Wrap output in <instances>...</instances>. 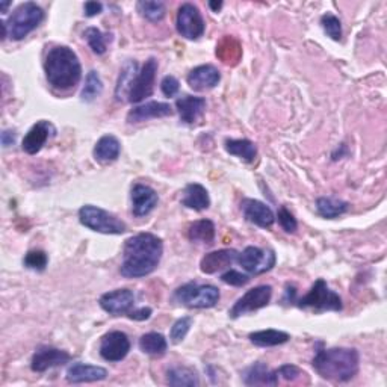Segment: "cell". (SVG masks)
<instances>
[{"mask_svg":"<svg viewBox=\"0 0 387 387\" xmlns=\"http://www.w3.org/2000/svg\"><path fill=\"white\" fill-rule=\"evenodd\" d=\"M164 254L162 239L153 233H138L132 236L122 250L120 272L126 279H139L152 274Z\"/></svg>","mask_w":387,"mask_h":387,"instance_id":"obj_1","label":"cell"},{"mask_svg":"<svg viewBox=\"0 0 387 387\" xmlns=\"http://www.w3.org/2000/svg\"><path fill=\"white\" fill-rule=\"evenodd\" d=\"M225 150H227V153L245 160V162H253L258 156V147L250 139H227Z\"/></svg>","mask_w":387,"mask_h":387,"instance_id":"obj_28","label":"cell"},{"mask_svg":"<svg viewBox=\"0 0 387 387\" xmlns=\"http://www.w3.org/2000/svg\"><path fill=\"white\" fill-rule=\"evenodd\" d=\"M160 90H162L164 96L167 97H174L176 94L181 90V83L174 76H165L160 82Z\"/></svg>","mask_w":387,"mask_h":387,"instance_id":"obj_42","label":"cell"},{"mask_svg":"<svg viewBox=\"0 0 387 387\" xmlns=\"http://www.w3.org/2000/svg\"><path fill=\"white\" fill-rule=\"evenodd\" d=\"M174 300L178 304L190 309H209L220 301V289L213 285L186 283L176 289Z\"/></svg>","mask_w":387,"mask_h":387,"instance_id":"obj_7","label":"cell"},{"mask_svg":"<svg viewBox=\"0 0 387 387\" xmlns=\"http://www.w3.org/2000/svg\"><path fill=\"white\" fill-rule=\"evenodd\" d=\"M188 238L191 242L212 244L215 239V224L211 220H198L188 229Z\"/></svg>","mask_w":387,"mask_h":387,"instance_id":"obj_29","label":"cell"},{"mask_svg":"<svg viewBox=\"0 0 387 387\" xmlns=\"http://www.w3.org/2000/svg\"><path fill=\"white\" fill-rule=\"evenodd\" d=\"M221 80V73L213 65H198L190 74H188V85L194 91L212 90Z\"/></svg>","mask_w":387,"mask_h":387,"instance_id":"obj_18","label":"cell"},{"mask_svg":"<svg viewBox=\"0 0 387 387\" xmlns=\"http://www.w3.org/2000/svg\"><path fill=\"white\" fill-rule=\"evenodd\" d=\"M121 152V144L120 141L114 135H105L101 136L96 147H94V157H96L99 162H114L118 159Z\"/></svg>","mask_w":387,"mask_h":387,"instance_id":"obj_25","label":"cell"},{"mask_svg":"<svg viewBox=\"0 0 387 387\" xmlns=\"http://www.w3.org/2000/svg\"><path fill=\"white\" fill-rule=\"evenodd\" d=\"M251 344L262 348H269V346H277L286 344L290 336L286 332H280V330H260V332H254L250 336Z\"/></svg>","mask_w":387,"mask_h":387,"instance_id":"obj_27","label":"cell"},{"mask_svg":"<svg viewBox=\"0 0 387 387\" xmlns=\"http://www.w3.org/2000/svg\"><path fill=\"white\" fill-rule=\"evenodd\" d=\"M15 143V132L13 130H3L2 134V146L9 147Z\"/></svg>","mask_w":387,"mask_h":387,"instance_id":"obj_46","label":"cell"},{"mask_svg":"<svg viewBox=\"0 0 387 387\" xmlns=\"http://www.w3.org/2000/svg\"><path fill=\"white\" fill-rule=\"evenodd\" d=\"M177 32L181 34L186 40H198L204 34L206 24L203 20V15L195 5L183 3L177 11L176 18Z\"/></svg>","mask_w":387,"mask_h":387,"instance_id":"obj_8","label":"cell"},{"mask_svg":"<svg viewBox=\"0 0 387 387\" xmlns=\"http://www.w3.org/2000/svg\"><path fill=\"white\" fill-rule=\"evenodd\" d=\"M348 209H349V204L346 202L339 200V198H333V197H321L316 202L318 213L327 220H335L337 216L348 212Z\"/></svg>","mask_w":387,"mask_h":387,"instance_id":"obj_26","label":"cell"},{"mask_svg":"<svg viewBox=\"0 0 387 387\" xmlns=\"http://www.w3.org/2000/svg\"><path fill=\"white\" fill-rule=\"evenodd\" d=\"M271 297H272V288L269 285L253 288L245 292V294L236 301L233 307L230 309L229 315L230 318L236 319L242 315L251 314V311H256L262 307H267L269 304Z\"/></svg>","mask_w":387,"mask_h":387,"instance_id":"obj_11","label":"cell"},{"mask_svg":"<svg viewBox=\"0 0 387 387\" xmlns=\"http://www.w3.org/2000/svg\"><path fill=\"white\" fill-rule=\"evenodd\" d=\"M139 348L141 351L153 356V357H160L167 353L168 342L164 335L160 333H147L143 337L139 339Z\"/></svg>","mask_w":387,"mask_h":387,"instance_id":"obj_30","label":"cell"},{"mask_svg":"<svg viewBox=\"0 0 387 387\" xmlns=\"http://www.w3.org/2000/svg\"><path fill=\"white\" fill-rule=\"evenodd\" d=\"M138 13L143 15L146 20L157 23L165 17V5L162 2H148V0H141L136 5Z\"/></svg>","mask_w":387,"mask_h":387,"instance_id":"obj_35","label":"cell"},{"mask_svg":"<svg viewBox=\"0 0 387 387\" xmlns=\"http://www.w3.org/2000/svg\"><path fill=\"white\" fill-rule=\"evenodd\" d=\"M108 377V371L101 366L87 363H73L67 370V380L73 384L101 381Z\"/></svg>","mask_w":387,"mask_h":387,"instance_id":"obj_20","label":"cell"},{"mask_svg":"<svg viewBox=\"0 0 387 387\" xmlns=\"http://www.w3.org/2000/svg\"><path fill=\"white\" fill-rule=\"evenodd\" d=\"M99 304L109 315H126L135 306V294L130 289H115L103 294Z\"/></svg>","mask_w":387,"mask_h":387,"instance_id":"obj_12","label":"cell"},{"mask_svg":"<svg viewBox=\"0 0 387 387\" xmlns=\"http://www.w3.org/2000/svg\"><path fill=\"white\" fill-rule=\"evenodd\" d=\"M238 251L224 248V250H216L212 253H207L206 256L200 262V269L204 274H215L224 268L230 267L232 263L238 259Z\"/></svg>","mask_w":387,"mask_h":387,"instance_id":"obj_21","label":"cell"},{"mask_svg":"<svg viewBox=\"0 0 387 387\" xmlns=\"http://www.w3.org/2000/svg\"><path fill=\"white\" fill-rule=\"evenodd\" d=\"M47 262H49V259H47V254L40 250L29 251L26 254L24 260H23L26 268L35 269V271H44L47 267Z\"/></svg>","mask_w":387,"mask_h":387,"instance_id":"obj_38","label":"cell"},{"mask_svg":"<svg viewBox=\"0 0 387 387\" xmlns=\"http://www.w3.org/2000/svg\"><path fill=\"white\" fill-rule=\"evenodd\" d=\"M56 134V129L53 127L52 122L41 120L29 129L26 136L23 138V150L27 155H36L40 150L45 146L50 136Z\"/></svg>","mask_w":387,"mask_h":387,"instance_id":"obj_15","label":"cell"},{"mask_svg":"<svg viewBox=\"0 0 387 387\" xmlns=\"http://www.w3.org/2000/svg\"><path fill=\"white\" fill-rule=\"evenodd\" d=\"M138 74V64L135 61H127L125 64V67L120 71V78L117 82V88H115V97L118 101L127 100V92L132 82H134L135 76Z\"/></svg>","mask_w":387,"mask_h":387,"instance_id":"obj_31","label":"cell"},{"mask_svg":"<svg viewBox=\"0 0 387 387\" xmlns=\"http://www.w3.org/2000/svg\"><path fill=\"white\" fill-rule=\"evenodd\" d=\"M239 265L253 276L267 272L274 268L277 262V256L271 248H259V247H247L242 253L238 254Z\"/></svg>","mask_w":387,"mask_h":387,"instance_id":"obj_9","label":"cell"},{"mask_svg":"<svg viewBox=\"0 0 387 387\" xmlns=\"http://www.w3.org/2000/svg\"><path fill=\"white\" fill-rule=\"evenodd\" d=\"M221 280L225 283V285H230V286H244L247 285V283L250 281V277L245 276V274L239 272V271H234V269H229L227 272H224L221 276Z\"/></svg>","mask_w":387,"mask_h":387,"instance_id":"obj_41","label":"cell"},{"mask_svg":"<svg viewBox=\"0 0 387 387\" xmlns=\"http://www.w3.org/2000/svg\"><path fill=\"white\" fill-rule=\"evenodd\" d=\"M311 365L324 380L346 383L357 375L358 366H360V356L356 348L339 346L318 349Z\"/></svg>","mask_w":387,"mask_h":387,"instance_id":"obj_2","label":"cell"},{"mask_svg":"<svg viewBox=\"0 0 387 387\" xmlns=\"http://www.w3.org/2000/svg\"><path fill=\"white\" fill-rule=\"evenodd\" d=\"M130 351V341L126 333L109 332L101 337L100 356L108 362H121Z\"/></svg>","mask_w":387,"mask_h":387,"instance_id":"obj_13","label":"cell"},{"mask_svg":"<svg viewBox=\"0 0 387 387\" xmlns=\"http://www.w3.org/2000/svg\"><path fill=\"white\" fill-rule=\"evenodd\" d=\"M156 73H157V61L155 58H150L148 61H146L143 69L138 71L134 82H132L127 92V101L139 103L152 96L155 90Z\"/></svg>","mask_w":387,"mask_h":387,"instance_id":"obj_10","label":"cell"},{"mask_svg":"<svg viewBox=\"0 0 387 387\" xmlns=\"http://www.w3.org/2000/svg\"><path fill=\"white\" fill-rule=\"evenodd\" d=\"M209 6H211V9H212V11H215V13H218V11H220V9L223 8V2H209Z\"/></svg>","mask_w":387,"mask_h":387,"instance_id":"obj_47","label":"cell"},{"mask_svg":"<svg viewBox=\"0 0 387 387\" xmlns=\"http://www.w3.org/2000/svg\"><path fill=\"white\" fill-rule=\"evenodd\" d=\"M192 324L191 318H182L174 323V325L171 327V333H169V339H171L173 344H181L183 339L186 337L188 332H190Z\"/></svg>","mask_w":387,"mask_h":387,"instance_id":"obj_39","label":"cell"},{"mask_svg":"<svg viewBox=\"0 0 387 387\" xmlns=\"http://www.w3.org/2000/svg\"><path fill=\"white\" fill-rule=\"evenodd\" d=\"M132 212L135 216H146L157 206L159 197L152 186L136 183L132 188Z\"/></svg>","mask_w":387,"mask_h":387,"instance_id":"obj_16","label":"cell"},{"mask_svg":"<svg viewBox=\"0 0 387 387\" xmlns=\"http://www.w3.org/2000/svg\"><path fill=\"white\" fill-rule=\"evenodd\" d=\"M127 316L130 319H134V321H146V319H148L150 316H152V309H150V307L134 309V310L129 311Z\"/></svg>","mask_w":387,"mask_h":387,"instance_id":"obj_44","label":"cell"},{"mask_svg":"<svg viewBox=\"0 0 387 387\" xmlns=\"http://www.w3.org/2000/svg\"><path fill=\"white\" fill-rule=\"evenodd\" d=\"M167 381L169 386H198L200 380L198 375L191 367L174 366L167 372Z\"/></svg>","mask_w":387,"mask_h":387,"instance_id":"obj_32","label":"cell"},{"mask_svg":"<svg viewBox=\"0 0 387 387\" xmlns=\"http://www.w3.org/2000/svg\"><path fill=\"white\" fill-rule=\"evenodd\" d=\"M85 38H87L90 47L92 49L94 53L97 55H103L106 53L108 50V41H111V35L103 34L97 27H88L87 31L83 34Z\"/></svg>","mask_w":387,"mask_h":387,"instance_id":"obj_36","label":"cell"},{"mask_svg":"<svg viewBox=\"0 0 387 387\" xmlns=\"http://www.w3.org/2000/svg\"><path fill=\"white\" fill-rule=\"evenodd\" d=\"M79 221L87 229L105 234H121L127 229L126 224L118 216L92 204H85L80 207Z\"/></svg>","mask_w":387,"mask_h":387,"instance_id":"obj_6","label":"cell"},{"mask_svg":"<svg viewBox=\"0 0 387 387\" xmlns=\"http://www.w3.org/2000/svg\"><path fill=\"white\" fill-rule=\"evenodd\" d=\"M71 356L64 351V349H58L53 346H41L36 349V353L32 357L31 367L34 372H45L52 370V367H58L70 362Z\"/></svg>","mask_w":387,"mask_h":387,"instance_id":"obj_14","label":"cell"},{"mask_svg":"<svg viewBox=\"0 0 387 387\" xmlns=\"http://www.w3.org/2000/svg\"><path fill=\"white\" fill-rule=\"evenodd\" d=\"M47 82L56 90H71L82 79V65L78 55L67 45H56L49 50L44 61Z\"/></svg>","mask_w":387,"mask_h":387,"instance_id":"obj_3","label":"cell"},{"mask_svg":"<svg viewBox=\"0 0 387 387\" xmlns=\"http://www.w3.org/2000/svg\"><path fill=\"white\" fill-rule=\"evenodd\" d=\"M168 115H173V108L168 103L148 101L146 105L132 109L127 114V121L130 125H134V122H143L152 118H164Z\"/></svg>","mask_w":387,"mask_h":387,"instance_id":"obj_19","label":"cell"},{"mask_svg":"<svg viewBox=\"0 0 387 387\" xmlns=\"http://www.w3.org/2000/svg\"><path fill=\"white\" fill-rule=\"evenodd\" d=\"M294 304L300 309H310L321 314V311H341L342 310V298L336 294L335 290L328 288L327 281L319 279L314 283V286L303 298L294 300Z\"/></svg>","mask_w":387,"mask_h":387,"instance_id":"obj_5","label":"cell"},{"mask_svg":"<svg viewBox=\"0 0 387 387\" xmlns=\"http://www.w3.org/2000/svg\"><path fill=\"white\" fill-rule=\"evenodd\" d=\"M321 26H323L324 32L335 41L342 40V23L335 14H324L321 17Z\"/></svg>","mask_w":387,"mask_h":387,"instance_id":"obj_37","label":"cell"},{"mask_svg":"<svg viewBox=\"0 0 387 387\" xmlns=\"http://www.w3.org/2000/svg\"><path fill=\"white\" fill-rule=\"evenodd\" d=\"M277 374L279 377H283V379L288 381H294L301 375V371L295 365H283L277 370Z\"/></svg>","mask_w":387,"mask_h":387,"instance_id":"obj_43","label":"cell"},{"mask_svg":"<svg viewBox=\"0 0 387 387\" xmlns=\"http://www.w3.org/2000/svg\"><path fill=\"white\" fill-rule=\"evenodd\" d=\"M103 91V82L99 76L97 71L91 70L88 74H87V79H85V85L82 88V94L80 97L83 101H92L96 100L100 94Z\"/></svg>","mask_w":387,"mask_h":387,"instance_id":"obj_34","label":"cell"},{"mask_svg":"<svg viewBox=\"0 0 387 387\" xmlns=\"http://www.w3.org/2000/svg\"><path fill=\"white\" fill-rule=\"evenodd\" d=\"M277 218H279V223H280V225L283 227V230L288 232V233H295V232H297V229H298V223H297V220L294 218V215H292V213L288 211V207H286V206H281V207H280Z\"/></svg>","mask_w":387,"mask_h":387,"instance_id":"obj_40","label":"cell"},{"mask_svg":"<svg viewBox=\"0 0 387 387\" xmlns=\"http://www.w3.org/2000/svg\"><path fill=\"white\" fill-rule=\"evenodd\" d=\"M241 209L244 212L245 220L259 225L262 229H269L276 221L271 207L259 200H253V198H245L241 203Z\"/></svg>","mask_w":387,"mask_h":387,"instance_id":"obj_17","label":"cell"},{"mask_svg":"<svg viewBox=\"0 0 387 387\" xmlns=\"http://www.w3.org/2000/svg\"><path fill=\"white\" fill-rule=\"evenodd\" d=\"M11 5V2H2L0 3V8H2V14H6V9Z\"/></svg>","mask_w":387,"mask_h":387,"instance_id":"obj_48","label":"cell"},{"mask_svg":"<svg viewBox=\"0 0 387 387\" xmlns=\"http://www.w3.org/2000/svg\"><path fill=\"white\" fill-rule=\"evenodd\" d=\"M176 108L178 111L181 120L186 125H192L194 121L200 118L206 111V100L203 97L185 96L176 101Z\"/></svg>","mask_w":387,"mask_h":387,"instance_id":"obj_23","label":"cell"},{"mask_svg":"<svg viewBox=\"0 0 387 387\" xmlns=\"http://www.w3.org/2000/svg\"><path fill=\"white\" fill-rule=\"evenodd\" d=\"M280 377L276 371H271L269 367L258 362L251 365L248 370H245L244 372V383L247 386H277L279 384Z\"/></svg>","mask_w":387,"mask_h":387,"instance_id":"obj_22","label":"cell"},{"mask_svg":"<svg viewBox=\"0 0 387 387\" xmlns=\"http://www.w3.org/2000/svg\"><path fill=\"white\" fill-rule=\"evenodd\" d=\"M83 9H85V15L94 17V15H99L103 11V5L100 2H87Z\"/></svg>","mask_w":387,"mask_h":387,"instance_id":"obj_45","label":"cell"},{"mask_svg":"<svg viewBox=\"0 0 387 387\" xmlns=\"http://www.w3.org/2000/svg\"><path fill=\"white\" fill-rule=\"evenodd\" d=\"M182 204L188 209L194 211H204L211 206V197L206 188L200 183H190L186 185L183 191Z\"/></svg>","mask_w":387,"mask_h":387,"instance_id":"obj_24","label":"cell"},{"mask_svg":"<svg viewBox=\"0 0 387 387\" xmlns=\"http://www.w3.org/2000/svg\"><path fill=\"white\" fill-rule=\"evenodd\" d=\"M242 49L239 43L236 41L232 36H225L216 45V56L224 62V64H236L241 58Z\"/></svg>","mask_w":387,"mask_h":387,"instance_id":"obj_33","label":"cell"},{"mask_svg":"<svg viewBox=\"0 0 387 387\" xmlns=\"http://www.w3.org/2000/svg\"><path fill=\"white\" fill-rule=\"evenodd\" d=\"M43 20H44V11L41 6H38L34 2L22 3L20 6H17L13 15L9 17V20L6 22L9 36L15 41H20L26 38V36L32 31H35L36 27L41 24Z\"/></svg>","mask_w":387,"mask_h":387,"instance_id":"obj_4","label":"cell"}]
</instances>
